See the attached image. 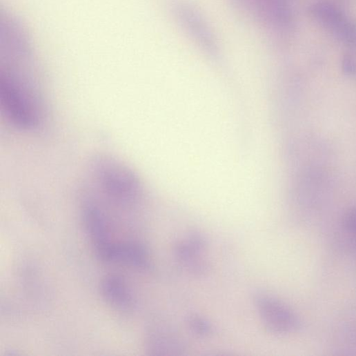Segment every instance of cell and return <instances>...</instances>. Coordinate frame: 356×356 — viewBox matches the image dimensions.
Wrapping results in <instances>:
<instances>
[{
	"mask_svg": "<svg viewBox=\"0 0 356 356\" xmlns=\"http://www.w3.org/2000/svg\"><path fill=\"white\" fill-rule=\"evenodd\" d=\"M343 224L349 233L356 235V208L350 209L346 213Z\"/></svg>",
	"mask_w": 356,
	"mask_h": 356,
	"instance_id": "cell-10",
	"label": "cell"
},
{
	"mask_svg": "<svg viewBox=\"0 0 356 356\" xmlns=\"http://www.w3.org/2000/svg\"><path fill=\"white\" fill-rule=\"evenodd\" d=\"M82 218L97 256L106 261L114 242L110 240L104 212L93 200L87 199L82 208Z\"/></svg>",
	"mask_w": 356,
	"mask_h": 356,
	"instance_id": "cell-5",
	"label": "cell"
},
{
	"mask_svg": "<svg viewBox=\"0 0 356 356\" xmlns=\"http://www.w3.org/2000/svg\"><path fill=\"white\" fill-rule=\"evenodd\" d=\"M148 346L152 351H170L181 350V344L173 335H169L163 331L152 332L148 339Z\"/></svg>",
	"mask_w": 356,
	"mask_h": 356,
	"instance_id": "cell-9",
	"label": "cell"
},
{
	"mask_svg": "<svg viewBox=\"0 0 356 356\" xmlns=\"http://www.w3.org/2000/svg\"><path fill=\"white\" fill-rule=\"evenodd\" d=\"M256 306L265 326L271 331L286 334L298 330L300 321L296 314L277 299L266 295H258Z\"/></svg>",
	"mask_w": 356,
	"mask_h": 356,
	"instance_id": "cell-3",
	"label": "cell"
},
{
	"mask_svg": "<svg viewBox=\"0 0 356 356\" xmlns=\"http://www.w3.org/2000/svg\"><path fill=\"white\" fill-rule=\"evenodd\" d=\"M101 293L106 301L121 311H129L134 306L130 291L125 281L117 276H108L102 282Z\"/></svg>",
	"mask_w": 356,
	"mask_h": 356,
	"instance_id": "cell-8",
	"label": "cell"
},
{
	"mask_svg": "<svg viewBox=\"0 0 356 356\" xmlns=\"http://www.w3.org/2000/svg\"><path fill=\"white\" fill-rule=\"evenodd\" d=\"M311 16L343 42L351 45L356 24L352 22L337 7L333 4L319 2L310 10Z\"/></svg>",
	"mask_w": 356,
	"mask_h": 356,
	"instance_id": "cell-6",
	"label": "cell"
},
{
	"mask_svg": "<svg viewBox=\"0 0 356 356\" xmlns=\"http://www.w3.org/2000/svg\"><path fill=\"white\" fill-rule=\"evenodd\" d=\"M108 261L124 264L140 270L147 269L150 265L146 249L135 242L114 243Z\"/></svg>",
	"mask_w": 356,
	"mask_h": 356,
	"instance_id": "cell-7",
	"label": "cell"
},
{
	"mask_svg": "<svg viewBox=\"0 0 356 356\" xmlns=\"http://www.w3.org/2000/svg\"><path fill=\"white\" fill-rule=\"evenodd\" d=\"M173 12L178 22L208 54H219V46L214 33L203 17L188 4L179 3L173 6Z\"/></svg>",
	"mask_w": 356,
	"mask_h": 356,
	"instance_id": "cell-4",
	"label": "cell"
},
{
	"mask_svg": "<svg viewBox=\"0 0 356 356\" xmlns=\"http://www.w3.org/2000/svg\"><path fill=\"white\" fill-rule=\"evenodd\" d=\"M22 34L21 31L6 33L0 66V103L8 121L17 129L28 132L42 126L46 109L31 50Z\"/></svg>",
	"mask_w": 356,
	"mask_h": 356,
	"instance_id": "cell-1",
	"label": "cell"
},
{
	"mask_svg": "<svg viewBox=\"0 0 356 356\" xmlns=\"http://www.w3.org/2000/svg\"><path fill=\"white\" fill-rule=\"evenodd\" d=\"M342 68L346 75H354L356 72V63L354 58L350 55H344L342 61Z\"/></svg>",
	"mask_w": 356,
	"mask_h": 356,
	"instance_id": "cell-11",
	"label": "cell"
},
{
	"mask_svg": "<svg viewBox=\"0 0 356 356\" xmlns=\"http://www.w3.org/2000/svg\"><path fill=\"white\" fill-rule=\"evenodd\" d=\"M352 46L356 47V33H355V35L354 40H353V42L352 43Z\"/></svg>",
	"mask_w": 356,
	"mask_h": 356,
	"instance_id": "cell-13",
	"label": "cell"
},
{
	"mask_svg": "<svg viewBox=\"0 0 356 356\" xmlns=\"http://www.w3.org/2000/svg\"><path fill=\"white\" fill-rule=\"evenodd\" d=\"M92 181L112 203L130 207L141 199L142 186L137 175L127 164L108 155H99L91 164Z\"/></svg>",
	"mask_w": 356,
	"mask_h": 356,
	"instance_id": "cell-2",
	"label": "cell"
},
{
	"mask_svg": "<svg viewBox=\"0 0 356 356\" xmlns=\"http://www.w3.org/2000/svg\"><path fill=\"white\" fill-rule=\"evenodd\" d=\"M194 329L199 333L206 335L210 333L211 328L208 322L200 318H195L192 321Z\"/></svg>",
	"mask_w": 356,
	"mask_h": 356,
	"instance_id": "cell-12",
	"label": "cell"
}]
</instances>
